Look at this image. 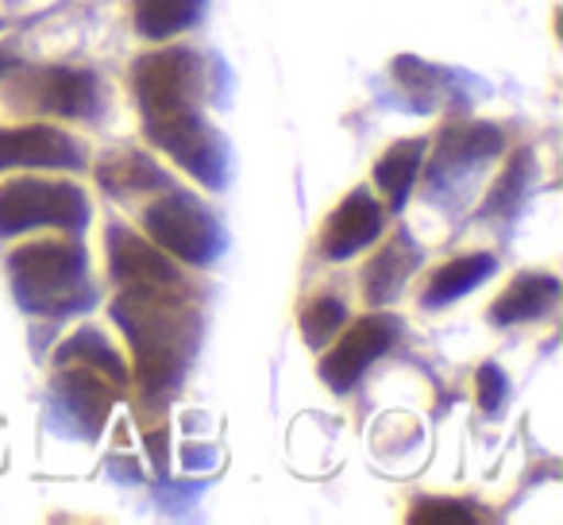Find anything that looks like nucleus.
I'll return each mask as SVG.
<instances>
[{"instance_id":"nucleus-14","label":"nucleus","mask_w":563,"mask_h":525,"mask_svg":"<svg viewBox=\"0 0 563 525\" xmlns=\"http://www.w3.org/2000/svg\"><path fill=\"white\" fill-rule=\"evenodd\" d=\"M417 267V248L409 243V236H398L390 240L367 267V302L371 306H383V302L398 298V291L406 286V278L413 275Z\"/></svg>"},{"instance_id":"nucleus-3","label":"nucleus","mask_w":563,"mask_h":525,"mask_svg":"<svg viewBox=\"0 0 563 525\" xmlns=\"http://www.w3.org/2000/svg\"><path fill=\"white\" fill-rule=\"evenodd\" d=\"M86 220H89L86 194L78 186H70V182L12 178L0 186V236H16L43 225L78 232Z\"/></svg>"},{"instance_id":"nucleus-25","label":"nucleus","mask_w":563,"mask_h":525,"mask_svg":"<svg viewBox=\"0 0 563 525\" xmlns=\"http://www.w3.org/2000/svg\"><path fill=\"white\" fill-rule=\"evenodd\" d=\"M12 66H16V58H12L9 51H0V78H4V74H9Z\"/></svg>"},{"instance_id":"nucleus-15","label":"nucleus","mask_w":563,"mask_h":525,"mask_svg":"<svg viewBox=\"0 0 563 525\" xmlns=\"http://www.w3.org/2000/svg\"><path fill=\"white\" fill-rule=\"evenodd\" d=\"M494 275V255H460L452 263L437 271L429 278V291H424V306L437 309V306H448V302L463 298L467 291H475L478 283Z\"/></svg>"},{"instance_id":"nucleus-9","label":"nucleus","mask_w":563,"mask_h":525,"mask_svg":"<svg viewBox=\"0 0 563 525\" xmlns=\"http://www.w3.org/2000/svg\"><path fill=\"white\" fill-rule=\"evenodd\" d=\"M109 259L112 275L124 286H181L178 271L163 255V248H151L147 240L124 232V228H112L109 232Z\"/></svg>"},{"instance_id":"nucleus-17","label":"nucleus","mask_w":563,"mask_h":525,"mask_svg":"<svg viewBox=\"0 0 563 525\" xmlns=\"http://www.w3.org/2000/svg\"><path fill=\"white\" fill-rule=\"evenodd\" d=\"M205 0H132L135 28L147 40H170L201 17Z\"/></svg>"},{"instance_id":"nucleus-20","label":"nucleus","mask_w":563,"mask_h":525,"mask_svg":"<svg viewBox=\"0 0 563 525\" xmlns=\"http://www.w3.org/2000/svg\"><path fill=\"white\" fill-rule=\"evenodd\" d=\"M101 383L104 379H97V371H70V379H63L66 398L81 417H89V425H101L112 406V394Z\"/></svg>"},{"instance_id":"nucleus-11","label":"nucleus","mask_w":563,"mask_h":525,"mask_svg":"<svg viewBox=\"0 0 563 525\" xmlns=\"http://www.w3.org/2000/svg\"><path fill=\"white\" fill-rule=\"evenodd\" d=\"M97 101H101V89L89 70H47L35 78V105L58 117H93Z\"/></svg>"},{"instance_id":"nucleus-12","label":"nucleus","mask_w":563,"mask_h":525,"mask_svg":"<svg viewBox=\"0 0 563 525\" xmlns=\"http://www.w3.org/2000/svg\"><path fill=\"white\" fill-rule=\"evenodd\" d=\"M501 132L494 124H448L440 132L437 143V163H432V178H444V174H455L463 166L478 163V158H490L501 151Z\"/></svg>"},{"instance_id":"nucleus-16","label":"nucleus","mask_w":563,"mask_h":525,"mask_svg":"<svg viewBox=\"0 0 563 525\" xmlns=\"http://www.w3.org/2000/svg\"><path fill=\"white\" fill-rule=\"evenodd\" d=\"M421 155H424V140H401L375 163V182L386 194V205H390V209H401V205H406L417 171H421Z\"/></svg>"},{"instance_id":"nucleus-2","label":"nucleus","mask_w":563,"mask_h":525,"mask_svg":"<svg viewBox=\"0 0 563 525\" xmlns=\"http://www.w3.org/2000/svg\"><path fill=\"white\" fill-rule=\"evenodd\" d=\"M12 283L27 309L58 314L86 302V259L66 240L27 243L12 255Z\"/></svg>"},{"instance_id":"nucleus-21","label":"nucleus","mask_w":563,"mask_h":525,"mask_svg":"<svg viewBox=\"0 0 563 525\" xmlns=\"http://www.w3.org/2000/svg\"><path fill=\"white\" fill-rule=\"evenodd\" d=\"M101 178H104V186H112V189H120V194H128V189H158V186H166V178H163V171L158 166H151L143 155H120V158H112V163H104L101 166Z\"/></svg>"},{"instance_id":"nucleus-24","label":"nucleus","mask_w":563,"mask_h":525,"mask_svg":"<svg viewBox=\"0 0 563 525\" xmlns=\"http://www.w3.org/2000/svg\"><path fill=\"white\" fill-rule=\"evenodd\" d=\"M475 394H478V406H483L486 414H494V409L501 406V398H506V375H501L494 363H483L475 375Z\"/></svg>"},{"instance_id":"nucleus-1","label":"nucleus","mask_w":563,"mask_h":525,"mask_svg":"<svg viewBox=\"0 0 563 525\" xmlns=\"http://www.w3.org/2000/svg\"><path fill=\"white\" fill-rule=\"evenodd\" d=\"M135 352L143 386H170L194 348V309L174 286H124L112 306Z\"/></svg>"},{"instance_id":"nucleus-13","label":"nucleus","mask_w":563,"mask_h":525,"mask_svg":"<svg viewBox=\"0 0 563 525\" xmlns=\"http://www.w3.org/2000/svg\"><path fill=\"white\" fill-rule=\"evenodd\" d=\"M560 298V278L540 275V271H525L514 283L506 286L498 302H494V321L498 325H521V321H537Z\"/></svg>"},{"instance_id":"nucleus-5","label":"nucleus","mask_w":563,"mask_h":525,"mask_svg":"<svg viewBox=\"0 0 563 525\" xmlns=\"http://www.w3.org/2000/svg\"><path fill=\"white\" fill-rule=\"evenodd\" d=\"M147 232L166 255L186 259V263H212L220 251V228L205 205H197L189 194L158 197L147 209Z\"/></svg>"},{"instance_id":"nucleus-18","label":"nucleus","mask_w":563,"mask_h":525,"mask_svg":"<svg viewBox=\"0 0 563 525\" xmlns=\"http://www.w3.org/2000/svg\"><path fill=\"white\" fill-rule=\"evenodd\" d=\"M532 151H517L514 158H509V166L501 171V178L494 182L490 189V201H486V217H506V212H514L517 205H521L525 189H529V174H532Z\"/></svg>"},{"instance_id":"nucleus-19","label":"nucleus","mask_w":563,"mask_h":525,"mask_svg":"<svg viewBox=\"0 0 563 525\" xmlns=\"http://www.w3.org/2000/svg\"><path fill=\"white\" fill-rule=\"evenodd\" d=\"M70 360H86L93 371H104V375L112 379V383H124V363L112 356V348L104 344L101 337H97L93 329H81L78 337H70L63 344V352H58V363H70Z\"/></svg>"},{"instance_id":"nucleus-22","label":"nucleus","mask_w":563,"mask_h":525,"mask_svg":"<svg viewBox=\"0 0 563 525\" xmlns=\"http://www.w3.org/2000/svg\"><path fill=\"white\" fill-rule=\"evenodd\" d=\"M344 317H347V309L340 298H317L313 306L301 314V332H306L309 348H321L324 340L344 325Z\"/></svg>"},{"instance_id":"nucleus-4","label":"nucleus","mask_w":563,"mask_h":525,"mask_svg":"<svg viewBox=\"0 0 563 525\" xmlns=\"http://www.w3.org/2000/svg\"><path fill=\"white\" fill-rule=\"evenodd\" d=\"M197 58L181 47L170 51H151L132 66V86L140 97V112L147 132L170 124V120L194 112V94H197Z\"/></svg>"},{"instance_id":"nucleus-6","label":"nucleus","mask_w":563,"mask_h":525,"mask_svg":"<svg viewBox=\"0 0 563 525\" xmlns=\"http://www.w3.org/2000/svg\"><path fill=\"white\" fill-rule=\"evenodd\" d=\"M394 340H398V321H394V317H363V321L355 325V329H347V337L321 360V379L340 394L352 391L363 371H367L378 356L390 352Z\"/></svg>"},{"instance_id":"nucleus-8","label":"nucleus","mask_w":563,"mask_h":525,"mask_svg":"<svg viewBox=\"0 0 563 525\" xmlns=\"http://www.w3.org/2000/svg\"><path fill=\"white\" fill-rule=\"evenodd\" d=\"M383 205L367 194V189H352L344 201L336 205V212L329 217L324 225V236H321V251L329 259H352L355 251H363L367 243L378 240L383 232Z\"/></svg>"},{"instance_id":"nucleus-10","label":"nucleus","mask_w":563,"mask_h":525,"mask_svg":"<svg viewBox=\"0 0 563 525\" xmlns=\"http://www.w3.org/2000/svg\"><path fill=\"white\" fill-rule=\"evenodd\" d=\"M4 166H81V147L55 128H16L0 132V171Z\"/></svg>"},{"instance_id":"nucleus-23","label":"nucleus","mask_w":563,"mask_h":525,"mask_svg":"<svg viewBox=\"0 0 563 525\" xmlns=\"http://www.w3.org/2000/svg\"><path fill=\"white\" fill-rule=\"evenodd\" d=\"M417 525H429V522H475V510L471 502H455V499H429V502H417L413 514Z\"/></svg>"},{"instance_id":"nucleus-7","label":"nucleus","mask_w":563,"mask_h":525,"mask_svg":"<svg viewBox=\"0 0 563 525\" xmlns=\"http://www.w3.org/2000/svg\"><path fill=\"white\" fill-rule=\"evenodd\" d=\"M151 140L163 143V147L170 151V155L178 158L194 178L205 182V186L217 189L220 182H224V147H220L217 132L197 117V109L186 112V117H178V120H170V124L155 128Z\"/></svg>"}]
</instances>
